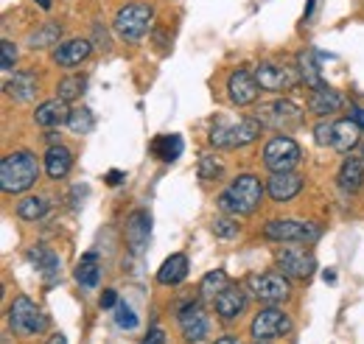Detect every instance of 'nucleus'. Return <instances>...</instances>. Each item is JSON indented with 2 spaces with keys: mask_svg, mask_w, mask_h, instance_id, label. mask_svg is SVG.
<instances>
[{
  "mask_svg": "<svg viewBox=\"0 0 364 344\" xmlns=\"http://www.w3.org/2000/svg\"><path fill=\"white\" fill-rule=\"evenodd\" d=\"M359 157H362V160H364V140H362V143H359Z\"/></svg>",
  "mask_w": 364,
  "mask_h": 344,
  "instance_id": "nucleus-47",
  "label": "nucleus"
},
{
  "mask_svg": "<svg viewBox=\"0 0 364 344\" xmlns=\"http://www.w3.org/2000/svg\"><path fill=\"white\" fill-rule=\"evenodd\" d=\"M345 107V98L336 92V90H331V87H319L311 92V98H309V109L319 115V118H325V115H331V112H339Z\"/></svg>",
  "mask_w": 364,
  "mask_h": 344,
  "instance_id": "nucleus-21",
  "label": "nucleus"
},
{
  "mask_svg": "<svg viewBox=\"0 0 364 344\" xmlns=\"http://www.w3.org/2000/svg\"><path fill=\"white\" fill-rule=\"evenodd\" d=\"M180 328L182 336L188 344H199L208 339L210 333V322H208V313L196 305V302H188L185 308L180 311Z\"/></svg>",
  "mask_w": 364,
  "mask_h": 344,
  "instance_id": "nucleus-13",
  "label": "nucleus"
},
{
  "mask_svg": "<svg viewBox=\"0 0 364 344\" xmlns=\"http://www.w3.org/2000/svg\"><path fill=\"white\" fill-rule=\"evenodd\" d=\"M151 20H154V6H149V3H129V6L118 9V14L112 20V28H115L118 40L137 43L151 28Z\"/></svg>",
  "mask_w": 364,
  "mask_h": 344,
  "instance_id": "nucleus-3",
  "label": "nucleus"
},
{
  "mask_svg": "<svg viewBox=\"0 0 364 344\" xmlns=\"http://www.w3.org/2000/svg\"><path fill=\"white\" fill-rule=\"evenodd\" d=\"M48 213V199L46 196H26L17 202V215L26 221H37Z\"/></svg>",
  "mask_w": 364,
  "mask_h": 344,
  "instance_id": "nucleus-31",
  "label": "nucleus"
},
{
  "mask_svg": "<svg viewBox=\"0 0 364 344\" xmlns=\"http://www.w3.org/2000/svg\"><path fill=\"white\" fill-rule=\"evenodd\" d=\"M303 190V176L294 171H286V173H272L269 182H267V193L272 196L274 202H291L297 193Z\"/></svg>",
  "mask_w": 364,
  "mask_h": 344,
  "instance_id": "nucleus-15",
  "label": "nucleus"
},
{
  "mask_svg": "<svg viewBox=\"0 0 364 344\" xmlns=\"http://www.w3.org/2000/svg\"><path fill=\"white\" fill-rule=\"evenodd\" d=\"M40 179V163L31 151H11L0 163V188L3 193H26Z\"/></svg>",
  "mask_w": 364,
  "mask_h": 344,
  "instance_id": "nucleus-1",
  "label": "nucleus"
},
{
  "mask_svg": "<svg viewBox=\"0 0 364 344\" xmlns=\"http://www.w3.org/2000/svg\"><path fill=\"white\" fill-rule=\"evenodd\" d=\"M289 330H291L289 313L280 311V308H274V305L258 311L255 319H252V325H250V333H252L255 342H272L277 336H286Z\"/></svg>",
  "mask_w": 364,
  "mask_h": 344,
  "instance_id": "nucleus-8",
  "label": "nucleus"
},
{
  "mask_svg": "<svg viewBox=\"0 0 364 344\" xmlns=\"http://www.w3.org/2000/svg\"><path fill=\"white\" fill-rule=\"evenodd\" d=\"M350 118H353V121L364 129V109L362 107H353V109H350Z\"/></svg>",
  "mask_w": 364,
  "mask_h": 344,
  "instance_id": "nucleus-43",
  "label": "nucleus"
},
{
  "mask_svg": "<svg viewBox=\"0 0 364 344\" xmlns=\"http://www.w3.org/2000/svg\"><path fill=\"white\" fill-rule=\"evenodd\" d=\"M314 140H317V146H331L333 143V124L319 121L314 127Z\"/></svg>",
  "mask_w": 364,
  "mask_h": 344,
  "instance_id": "nucleus-38",
  "label": "nucleus"
},
{
  "mask_svg": "<svg viewBox=\"0 0 364 344\" xmlns=\"http://www.w3.org/2000/svg\"><path fill=\"white\" fill-rule=\"evenodd\" d=\"M210 230H213V235H216V238H235V235H238V224H235L232 218H228V215L216 218Z\"/></svg>",
  "mask_w": 364,
  "mask_h": 344,
  "instance_id": "nucleus-37",
  "label": "nucleus"
},
{
  "mask_svg": "<svg viewBox=\"0 0 364 344\" xmlns=\"http://www.w3.org/2000/svg\"><path fill=\"white\" fill-rule=\"evenodd\" d=\"M3 70H14V62H17V48H14V43L11 40H3Z\"/></svg>",
  "mask_w": 364,
  "mask_h": 344,
  "instance_id": "nucleus-39",
  "label": "nucleus"
},
{
  "mask_svg": "<svg viewBox=\"0 0 364 344\" xmlns=\"http://www.w3.org/2000/svg\"><path fill=\"white\" fill-rule=\"evenodd\" d=\"M26 258H28V263H34V266H37V272L46 277L48 283H53V280L59 277V272H62L59 255H56V252H50V249H46V247H34V249H28V252H26Z\"/></svg>",
  "mask_w": 364,
  "mask_h": 344,
  "instance_id": "nucleus-23",
  "label": "nucleus"
},
{
  "mask_svg": "<svg viewBox=\"0 0 364 344\" xmlns=\"http://www.w3.org/2000/svg\"><path fill=\"white\" fill-rule=\"evenodd\" d=\"M6 92L17 101H31L37 95V79L34 73H14L11 82H6Z\"/></svg>",
  "mask_w": 364,
  "mask_h": 344,
  "instance_id": "nucleus-29",
  "label": "nucleus"
},
{
  "mask_svg": "<svg viewBox=\"0 0 364 344\" xmlns=\"http://www.w3.org/2000/svg\"><path fill=\"white\" fill-rule=\"evenodd\" d=\"M68 118H70V107H68V101L65 98H50V101H43L40 107H37V112H34V121L40 124V127H46V129H56V127H62V124H68Z\"/></svg>",
  "mask_w": 364,
  "mask_h": 344,
  "instance_id": "nucleus-17",
  "label": "nucleus"
},
{
  "mask_svg": "<svg viewBox=\"0 0 364 344\" xmlns=\"http://www.w3.org/2000/svg\"><path fill=\"white\" fill-rule=\"evenodd\" d=\"M182 146H185V143H182L180 134H160V137H154L151 151H154V157H160L163 163H174V160H180Z\"/></svg>",
  "mask_w": 364,
  "mask_h": 344,
  "instance_id": "nucleus-27",
  "label": "nucleus"
},
{
  "mask_svg": "<svg viewBox=\"0 0 364 344\" xmlns=\"http://www.w3.org/2000/svg\"><path fill=\"white\" fill-rule=\"evenodd\" d=\"M59 37H62V28L56 23H46L40 31H34L28 37V45L37 50V48H48V45H59Z\"/></svg>",
  "mask_w": 364,
  "mask_h": 344,
  "instance_id": "nucleus-32",
  "label": "nucleus"
},
{
  "mask_svg": "<svg viewBox=\"0 0 364 344\" xmlns=\"http://www.w3.org/2000/svg\"><path fill=\"white\" fill-rule=\"evenodd\" d=\"M213 344H238V339H232V336H222V339H216Z\"/></svg>",
  "mask_w": 364,
  "mask_h": 344,
  "instance_id": "nucleus-45",
  "label": "nucleus"
},
{
  "mask_svg": "<svg viewBox=\"0 0 364 344\" xmlns=\"http://www.w3.org/2000/svg\"><path fill=\"white\" fill-rule=\"evenodd\" d=\"M92 45L90 40H68V43H59L53 50V62L59 68H76L82 65L87 56H90Z\"/></svg>",
  "mask_w": 364,
  "mask_h": 344,
  "instance_id": "nucleus-19",
  "label": "nucleus"
},
{
  "mask_svg": "<svg viewBox=\"0 0 364 344\" xmlns=\"http://www.w3.org/2000/svg\"><path fill=\"white\" fill-rule=\"evenodd\" d=\"M98 277H101L98 255H95V252H87L85 258L79 260V266H76V283H79L85 291H92V289L98 286Z\"/></svg>",
  "mask_w": 364,
  "mask_h": 344,
  "instance_id": "nucleus-28",
  "label": "nucleus"
},
{
  "mask_svg": "<svg viewBox=\"0 0 364 344\" xmlns=\"http://www.w3.org/2000/svg\"><path fill=\"white\" fill-rule=\"evenodd\" d=\"M68 127H70L73 134H90L92 127H95V118H92V112L87 109V107H82V109H70Z\"/></svg>",
  "mask_w": 364,
  "mask_h": 344,
  "instance_id": "nucleus-33",
  "label": "nucleus"
},
{
  "mask_svg": "<svg viewBox=\"0 0 364 344\" xmlns=\"http://www.w3.org/2000/svg\"><path fill=\"white\" fill-rule=\"evenodd\" d=\"M250 289L252 294L267 305H277V302L289 300L291 294V283L283 272H267V274H255L250 277Z\"/></svg>",
  "mask_w": 364,
  "mask_h": 344,
  "instance_id": "nucleus-10",
  "label": "nucleus"
},
{
  "mask_svg": "<svg viewBox=\"0 0 364 344\" xmlns=\"http://www.w3.org/2000/svg\"><path fill=\"white\" fill-rule=\"evenodd\" d=\"M219 176H222V163L210 154H202L199 157V179L210 182V179H219Z\"/></svg>",
  "mask_w": 364,
  "mask_h": 344,
  "instance_id": "nucleus-36",
  "label": "nucleus"
},
{
  "mask_svg": "<svg viewBox=\"0 0 364 344\" xmlns=\"http://www.w3.org/2000/svg\"><path fill=\"white\" fill-rule=\"evenodd\" d=\"M359 143H362V127L353 118H342V121L333 124V143H331V149H336L339 154H350Z\"/></svg>",
  "mask_w": 364,
  "mask_h": 344,
  "instance_id": "nucleus-18",
  "label": "nucleus"
},
{
  "mask_svg": "<svg viewBox=\"0 0 364 344\" xmlns=\"http://www.w3.org/2000/svg\"><path fill=\"white\" fill-rule=\"evenodd\" d=\"M255 79H258L261 90H269V92L294 90L300 85V73L294 68H286V65H277V62H261L255 68Z\"/></svg>",
  "mask_w": 364,
  "mask_h": 344,
  "instance_id": "nucleus-11",
  "label": "nucleus"
},
{
  "mask_svg": "<svg viewBox=\"0 0 364 344\" xmlns=\"http://www.w3.org/2000/svg\"><path fill=\"white\" fill-rule=\"evenodd\" d=\"M277 266H280V272H283L286 277L309 280V277L314 274V269H317V260H314L311 252H306L303 247H286V249H280V255H277Z\"/></svg>",
  "mask_w": 364,
  "mask_h": 344,
  "instance_id": "nucleus-12",
  "label": "nucleus"
},
{
  "mask_svg": "<svg viewBox=\"0 0 364 344\" xmlns=\"http://www.w3.org/2000/svg\"><path fill=\"white\" fill-rule=\"evenodd\" d=\"M261 127L264 124L258 118H241L232 127L216 121L213 129H210V146H216V149H244V146H250V143L258 140Z\"/></svg>",
  "mask_w": 364,
  "mask_h": 344,
  "instance_id": "nucleus-4",
  "label": "nucleus"
},
{
  "mask_svg": "<svg viewBox=\"0 0 364 344\" xmlns=\"http://www.w3.org/2000/svg\"><path fill=\"white\" fill-rule=\"evenodd\" d=\"M140 344H166V333H163L160 328H154V330H151V333H149Z\"/></svg>",
  "mask_w": 364,
  "mask_h": 344,
  "instance_id": "nucleus-40",
  "label": "nucleus"
},
{
  "mask_svg": "<svg viewBox=\"0 0 364 344\" xmlns=\"http://www.w3.org/2000/svg\"><path fill=\"white\" fill-rule=\"evenodd\" d=\"M124 179H127V176H124V171H109V173H107V185H112V188H115V185H121Z\"/></svg>",
  "mask_w": 364,
  "mask_h": 344,
  "instance_id": "nucleus-42",
  "label": "nucleus"
},
{
  "mask_svg": "<svg viewBox=\"0 0 364 344\" xmlns=\"http://www.w3.org/2000/svg\"><path fill=\"white\" fill-rule=\"evenodd\" d=\"M118 305V294L112 291V289H107L104 294H101V308H115Z\"/></svg>",
  "mask_w": 364,
  "mask_h": 344,
  "instance_id": "nucleus-41",
  "label": "nucleus"
},
{
  "mask_svg": "<svg viewBox=\"0 0 364 344\" xmlns=\"http://www.w3.org/2000/svg\"><path fill=\"white\" fill-rule=\"evenodd\" d=\"M34 3H37V6H40V9H50V6H53V3H50V0H34Z\"/></svg>",
  "mask_w": 364,
  "mask_h": 344,
  "instance_id": "nucleus-46",
  "label": "nucleus"
},
{
  "mask_svg": "<svg viewBox=\"0 0 364 344\" xmlns=\"http://www.w3.org/2000/svg\"><path fill=\"white\" fill-rule=\"evenodd\" d=\"M9 325L17 336H37L48 328V316L28 297H17L9 308Z\"/></svg>",
  "mask_w": 364,
  "mask_h": 344,
  "instance_id": "nucleus-6",
  "label": "nucleus"
},
{
  "mask_svg": "<svg viewBox=\"0 0 364 344\" xmlns=\"http://www.w3.org/2000/svg\"><path fill=\"white\" fill-rule=\"evenodd\" d=\"M73 168V154L65 146H50L46 151V173L50 179H65Z\"/></svg>",
  "mask_w": 364,
  "mask_h": 344,
  "instance_id": "nucleus-24",
  "label": "nucleus"
},
{
  "mask_svg": "<svg viewBox=\"0 0 364 344\" xmlns=\"http://www.w3.org/2000/svg\"><path fill=\"white\" fill-rule=\"evenodd\" d=\"M264 199V185L255 173H241L230 182V188L219 196V208L228 215H250L258 210Z\"/></svg>",
  "mask_w": 364,
  "mask_h": 344,
  "instance_id": "nucleus-2",
  "label": "nucleus"
},
{
  "mask_svg": "<svg viewBox=\"0 0 364 344\" xmlns=\"http://www.w3.org/2000/svg\"><path fill=\"white\" fill-rule=\"evenodd\" d=\"M216 313L222 316V319H235V316H241L244 313V308H247V294L238 289V286H228L216 300Z\"/></svg>",
  "mask_w": 364,
  "mask_h": 344,
  "instance_id": "nucleus-20",
  "label": "nucleus"
},
{
  "mask_svg": "<svg viewBox=\"0 0 364 344\" xmlns=\"http://www.w3.org/2000/svg\"><path fill=\"white\" fill-rule=\"evenodd\" d=\"M322 230L311 221L300 218H274L264 227V238L277 241V244H314Z\"/></svg>",
  "mask_w": 364,
  "mask_h": 344,
  "instance_id": "nucleus-5",
  "label": "nucleus"
},
{
  "mask_svg": "<svg viewBox=\"0 0 364 344\" xmlns=\"http://www.w3.org/2000/svg\"><path fill=\"white\" fill-rule=\"evenodd\" d=\"M48 344H68V342H65V336H62V333H53V336L48 339Z\"/></svg>",
  "mask_w": 364,
  "mask_h": 344,
  "instance_id": "nucleus-44",
  "label": "nucleus"
},
{
  "mask_svg": "<svg viewBox=\"0 0 364 344\" xmlns=\"http://www.w3.org/2000/svg\"><path fill=\"white\" fill-rule=\"evenodd\" d=\"M149 235H151V215L146 210H135L127 218V244H129L132 255H140L146 249Z\"/></svg>",
  "mask_w": 364,
  "mask_h": 344,
  "instance_id": "nucleus-16",
  "label": "nucleus"
},
{
  "mask_svg": "<svg viewBox=\"0 0 364 344\" xmlns=\"http://www.w3.org/2000/svg\"><path fill=\"white\" fill-rule=\"evenodd\" d=\"M300 157H303V151L289 134H277L264 146V166L272 173L294 171L300 166Z\"/></svg>",
  "mask_w": 364,
  "mask_h": 344,
  "instance_id": "nucleus-7",
  "label": "nucleus"
},
{
  "mask_svg": "<svg viewBox=\"0 0 364 344\" xmlns=\"http://www.w3.org/2000/svg\"><path fill=\"white\" fill-rule=\"evenodd\" d=\"M188 258L177 252V255H171V258H166V263L160 266V272H157V283L160 286H180L182 280L188 277Z\"/></svg>",
  "mask_w": 364,
  "mask_h": 344,
  "instance_id": "nucleus-25",
  "label": "nucleus"
},
{
  "mask_svg": "<svg viewBox=\"0 0 364 344\" xmlns=\"http://www.w3.org/2000/svg\"><path fill=\"white\" fill-rule=\"evenodd\" d=\"M258 121L264 127H272V129H291L303 121V112L297 104L286 101V98H277V101H267L258 107Z\"/></svg>",
  "mask_w": 364,
  "mask_h": 344,
  "instance_id": "nucleus-9",
  "label": "nucleus"
},
{
  "mask_svg": "<svg viewBox=\"0 0 364 344\" xmlns=\"http://www.w3.org/2000/svg\"><path fill=\"white\" fill-rule=\"evenodd\" d=\"M258 79L252 76V73H247V70H232L228 79V95L232 104H238V107H247V104H252L255 98H258Z\"/></svg>",
  "mask_w": 364,
  "mask_h": 344,
  "instance_id": "nucleus-14",
  "label": "nucleus"
},
{
  "mask_svg": "<svg viewBox=\"0 0 364 344\" xmlns=\"http://www.w3.org/2000/svg\"><path fill=\"white\" fill-rule=\"evenodd\" d=\"M112 311H115V325H118L121 330H135L137 316H135V311H132V305H129V302H118Z\"/></svg>",
  "mask_w": 364,
  "mask_h": 344,
  "instance_id": "nucleus-34",
  "label": "nucleus"
},
{
  "mask_svg": "<svg viewBox=\"0 0 364 344\" xmlns=\"http://www.w3.org/2000/svg\"><path fill=\"white\" fill-rule=\"evenodd\" d=\"M228 286H230L228 272H225V269H216V272H208V274L202 277V283H199V294H202V297L216 300Z\"/></svg>",
  "mask_w": 364,
  "mask_h": 344,
  "instance_id": "nucleus-30",
  "label": "nucleus"
},
{
  "mask_svg": "<svg viewBox=\"0 0 364 344\" xmlns=\"http://www.w3.org/2000/svg\"><path fill=\"white\" fill-rule=\"evenodd\" d=\"M297 73H300V82H303L306 87H311V90L325 87L314 50H300V53H297Z\"/></svg>",
  "mask_w": 364,
  "mask_h": 344,
  "instance_id": "nucleus-26",
  "label": "nucleus"
},
{
  "mask_svg": "<svg viewBox=\"0 0 364 344\" xmlns=\"http://www.w3.org/2000/svg\"><path fill=\"white\" fill-rule=\"evenodd\" d=\"M339 188L345 190V193H353V190H359L364 182V160L359 154H350V157H345V163H342V168H339Z\"/></svg>",
  "mask_w": 364,
  "mask_h": 344,
  "instance_id": "nucleus-22",
  "label": "nucleus"
},
{
  "mask_svg": "<svg viewBox=\"0 0 364 344\" xmlns=\"http://www.w3.org/2000/svg\"><path fill=\"white\" fill-rule=\"evenodd\" d=\"M255 344H267V342H255Z\"/></svg>",
  "mask_w": 364,
  "mask_h": 344,
  "instance_id": "nucleus-48",
  "label": "nucleus"
},
{
  "mask_svg": "<svg viewBox=\"0 0 364 344\" xmlns=\"http://www.w3.org/2000/svg\"><path fill=\"white\" fill-rule=\"evenodd\" d=\"M56 90H59V98L73 101V98H79V95L85 92V79H82V76H68V79L59 82Z\"/></svg>",
  "mask_w": 364,
  "mask_h": 344,
  "instance_id": "nucleus-35",
  "label": "nucleus"
}]
</instances>
